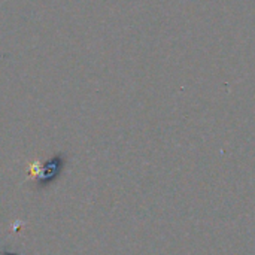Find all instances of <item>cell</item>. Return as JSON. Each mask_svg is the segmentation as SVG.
<instances>
[{
	"mask_svg": "<svg viewBox=\"0 0 255 255\" xmlns=\"http://www.w3.org/2000/svg\"><path fill=\"white\" fill-rule=\"evenodd\" d=\"M63 164H64V161H63V157H61V155H57V157L51 158L49 161H46V163L39 169V172H37V179H36V181H37L42 187H45L46 184L52 182V181L58 176V173L61 172Z\"/></svg>",
	"mask_w": 255,
	"mask_h": 255,
	"instance_id": "obj_1",
	"label": "cell"
}]
</instances>
